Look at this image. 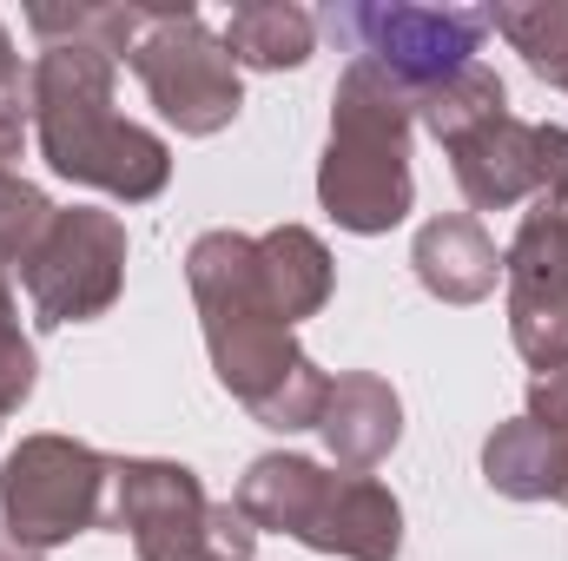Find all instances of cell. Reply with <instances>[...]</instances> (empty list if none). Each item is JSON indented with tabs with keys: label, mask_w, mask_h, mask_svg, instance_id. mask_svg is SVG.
<instances>
[{
	"label": "cell",
	"mask_w": 568,
	"mask_h": 561,
	"mask_svg": "<svg viewBox=\"0 0 568 561\" xmlns=\"http://www.w3.org/2000/svg\"><path fill=\"white\" fill-rule=\"evenodd\" d=\"M185 284L199 304V330L212 350L219 384L265 422V429H317L331 377L311 364V350H297L291 324L265 304L258 284V238L245 232H205L185 252Z\"/></svg>",
	"instance_id": "cell-1"
},
{
	"label": "cell",
	"mask_w": 568,
	"mask_h": 561,
	"mask_svg": "<svg viewBox=\"0 0 568 561\" xmlns=\"http://www.w3.org/2000/svg\"><path fill=\"white\" fill-rule=\"evenodd\" d=\"M27 80H33V140L60 178L93 185L126 205H145L165 192L172 145L113 113L120 60H106L93 47H40Z\"/></svg>",
	"instance_id": "cell-2"
},
{
	"label": "cell",
	"mask_w": 568,
	"mask_h": 561,
	"mask_svg": "<svg viewBox=\"0 0 568 561\" xmlns=\"http://www.w3.org/2000/svg\"><path fill=\"white\" fill-rule=\"evenodd\" d=\"M410 126H417V93L390 80L371 60H351L331 86V140L317 159V205L357 232L377 238L410 218L417 178H410Z\"/></svg>",
	"instance_id": "cell-3"
},
{
	"label": "cell",
	"mask_w": 568,
	"mask_h": 561,
	"mask_svg": "<svg viewBox=\"0 0 568 561\" xmlns=\"http://www.w3.org/2000/svg\"><path fill=\"white\" fill-rule=\"evenodd\" d=\"M239 516L252 529H278L317 555L344 561H397L404 555V502L377 476L324 469L311 456L272 449L239 476Z\"/></svg>",
	"instance_id": "cell-4"
},
{
	"label": "cell",
	"mask_w": 568,
	"mask_h": 561,
	"mask_svg": "<svg viewBox=\"0 0 568 561\" xmlns=\"http://www.w3.org/2000/svg\"><path fill=\"white\" fill-rule=\"evenodd\" d=\"M113 462L80 436H20V449L0 462V522L27 549H60L106 522Z\"/></svg>",
	"instance_id": "cell-5"
},
{
	"label": "cell",
	"mask_w": 568,
	"mask_h": 561,
	"mask_svg": "<svg viewBox=\"0 0 568 561\" xmlns=\"http://www.w3.org/2000/svg\"><path fill=\"white\" fill-rule=\"evenodd\" d=\"M133 73H140L145 100L159 106V120L179 126L185 140L225 133L239 120V106H245V80H239L225 40L199 20L192 0L152 7V27L133 47Z\"/></svg>",
	"instance_id": "cell-6"
},
{
	"label": "cell",
	"mask_w": 568,
	"mask_h": 561,
	"mask_svg": "<svg viewBox=\"0 0 568 561\" xmlns=\"http://www.w3.org/2000/svg\"><path fill=\"white\" fill-rule=\"evenodd\" d=\"M331 33L351 40L357 60L384 67L390 80H404L417 100L429 86H443L449 73H463L489 27V7H410V0H351L331 7Z\"/></svg>",
	"instance_id": "cell-7"
},
{
	"label": "cell",
	"mask_w": 568,
	"mask_h": 561,
	"mask_svg": "<svg viewBox=\"0 0 568 561\" xmlns=\"http://www.w3.org/2000/svg\"><path fill=\"white\" fill-rule=\"evenodd\" d=\"M20 290H27L40 330L106 317L126 290V225L113 212H93V205L53 212L40 252L20 272Z\"/></svg>",
	"instance_id": "cell-8"
},
{
	"label": "cell",
	"mask_w": 568,
	"mask_h": 561,
	"mask_svg": "<svg viewBox=\"0 0 568 561\" xmlns=\"http://www.w3.org/2000/svg\"><path fill=\"white\" fill-rule=\"evenodd\" d=\"M509 344L529 370L568 364V198H536L503 252Z\"/></svg>",
	"instance_id": "cell-9"
},
{
	"label": "cell",
	"mask_w": 568,
	"mask_h": 561,
	"mask_svg": "<svg viewBox=\"0 0 568 561\" xmlns=\"http://www.w3.org/2000/svg\"><path fill=\"white\" fill-rule=\"evenodd\" d=\"M106 522L133 536L140 561H225L212 549V496L185 462H165V456L113 462Z\"/></svg>",
	"instance_id": "cell-10"
},
{
	"label": "cell",
	"mask_w": 568,
	"mask_h": 561,
	"mask_svg": "<svg viewBox=\"0 0 568 561\" xmlns=\"http://www.w3.org/2000/svg\"><path fill=\"white\" fill-rule=\"evenodd\" d=\"M317 436H324V449H331L337 469L371 476V469L390 462V449L404 442V397H397L377 370H344V377H331Z\"/></svg>",
	"instance_id": "cell-11"
},
{
	"label": "cell",
	"mask_w": 568,
	"mask_h": 561,
	"mask_svg": "<svg viewBox=\"0 0 568 561\" xmlns=\"http://www.w3.org/2000/svg\"><path fill=\"white\" fill-rule=\"evenodd\" d=\"M443 152H449V172L476 212H509V205L536 198V126L529 120L496 113L476 133L449 140Z\"/></svg>",
	"instance_id": "cell-12"
},
{
	"label": "cell",
	"mask_w": 568,
	"mask_h": 561,
	"mask_svg": "<svg viewBox=\"0 0 568 561\" xmlns=\"http://www.w3.org/2000/svg\"><path fill=\"white\" fill-rule=\"evenodd\" d=\"M410 272H417V284H424L436 304H483L496 290V278H503V252L483 232V218L443 212V218H429L424 232H417Z\"/></svg>",
	"instance_id": "cell-13"
},
{
	"label": "cell",
	"mask_w": 568,
	"mask_h": 561,
	"mask_svg": "<svg viewBox=\"0 0 568 561\" xmlns=\"http://www.w3.org/2000/svg\"><path fill=\"white\" fill-rule=\"evenodd\" d=\"M483 482L509 502H562L568 489V429L516 417L496 422L483 442Z\"/></svg>",
	"instance_id": "cell-14"
},
{
	"label": "cell",
	"mask_w": 568,
	"mask_h": 561,
	"mask_svg": "<svg viewBox=\"0 0 568 561\" xmlns=\"http://www.w3.org/2000/svg\"><path fill=\"white\" fill-rule=\"evenodd\" d=\"M258 284L284 324H304L331 304L337 265L311 225H272V232H258Z\"/></svg>",
	"instance_id": "cell-15"
},
{
	"label": "cell",
	"mask_w": 568,
	"mask_h": 561,
	"mask_svg": "<svg viewBox=\"0 0 568 561\" xmlns=\"http://www.w3.org/2000/svg\"><path fill=\"white\" fill-rule=\"evenodd\" d=\"M219 40H225L232 67L284 73V67H304L317 53V20L297 0H245V7H232Z\"/></svg>",
	"instance_id": "cell-16"
},
{
	"label": "cell",
	"mask_w": 568,
	"mask_h": 561,
	"mask_svg": "<svg viewBox=\"0 0 568 561\" xmlns=\"http://www.w3.org/2000/svg\"><path fill=\"white\" fill-rule=\"evenodd\" d=\"M152 27V7H27V33L40 47H93L106 60H133Z\"/></svg>",
	"instance_id": "cell-17"
},
{
	"label": "cell",
	"mask_w": 568,
	"mask_h": 561,
	"mask_svg": "<svg viewBox=\"0 0 568 561\" xmlns=\"http://www.w3.org/2000/svg\"><path fill=\"white\" fill-rule=\"evenodd\" d=\"M489 27L523 53V67L536 80H549L556 93H568V0H509V7H489Z\"/></svg>",
	"instance_id": "cell-18"
},
{
	"label": "cell",
	"mask_w": 568,
	"mask_h": 561,
	"mask_svg": "<svg viewBox=\"0 0 568 561\" xmlns=\"http://www.w3.org/2000/svg\"><path fill=\"white\" fill-rule=\"evenodd\" d=\"M496 113H509V93H503V80L483 67V60H469L463 73H449L443 86H429L424 100H417V120H424L436 140H463V133H476L483 120H496Z\"/></svg>",
	"instance_id": "cell-19"
},
{
	"label": "cell",
	"mask_w": 568,
	"mask_h": 561,
	"mask_svg": "<svg viewBox=\"0 0 568 561\" xmlns=\"http://www.w3.org/2000/svg\"><path fill=\"white\" fill-rule=\"evenodd\" d=\"M53 198L33 192L27 178H0V278L7 272H27V258L40 252L47 225H53Z\"/></svg>",
	"instance_id": "cell-20"
},
{
	"label": "cell",
	"mask_w": 568,
	"mask_h": 561,
	"mask_svg": "<svg viewBox=\"0 0 568 561\" xmlns=\"http://www.w3.org/2000/svg\"><path fill=\"white\" fill-rule=\"evenodd\" d=\"M33 384H40V357H33V337L13 317V290L0 278V417H13L33 397Z\"/></svg>",
	"instance_id": "cell-21"
},
{
	"label": "cell",
	"mask_w": 568,
	"mask_h": 561,
	"mask_svg": "<svg viewBox=\"0 0 568 561\" xmlns=\"http://www.w3.org/2000/svg\"><path fill=\"white\" fill-rule=\"evenodd\" d=\"M536 198H568V126H536Z\"/></svg>",
	"instance_id": "cell-22"
},
{
	"label": "cell",
	"mask_w": 568,
	"mask_h": 561,
	"mask_svg": "<svg viewBox=\"0 0 568 561\" xmlns=\"http://www.w3.org/2000/svg\"><path fill=\"white\" fill-rule=\"evenodd\" d=\"M529 422L568 429V364H549V370L529 377Z\"/></svg>",
	"instance_id": "cell-23"
},
{
	"label": "cell",
	"mask_w": 568,
	"mask_h": 561,
	"mask_svg": "<svg viewBox=\"0 0 568 561\" xmlns=\"http://www.w3.org/2000/svg\"><path fill=\"white\" fill-rule=\"evenodd\" d=\"M0 113H33V80L20 73V53L0 27Z\"/></svg>",
	"instance_id": "cell-24"
},
{
	"label": "cell",
	"mask_w": 568,
	"mask_h": 561,
	"mask_svg": "<svg viewBox=\"0 0 568 561\" xmlns=\"http://www.w3.org/2000/svg\"><path fill=\"white\" fill-rule=\"evenodd\" d=\"M27 120H33V113H0V178H20V159H27Z\"/></svg>",
	"instance_id": "cell-25"
},
{
	"label": "cell",
	"mask_w": 568,
	"mask_h": 561,
	"mask_svg": "<svg viewBox=\"0 0 568 561\" xmlns=\"http://www.w3.org/2000/svg\"><path fill=\"white\" fill-rule=\"evenodd\" d=\"M0 561H47V555L27 549V542H13V536H0Z\"/></svg>",
	"instance_id": "cell-26"
},
{
	"label": "cell",
	"mask_w": 568,
	"mask_h": 561,
	"mask_svg": "<svg viewBox=\"0 0 568 561\" xmlns=\"http://www.w3.org/2000/svg\"><path fill=\"white\" fill-rule=\"evenodd\" d=\"M562 509H568V489H562Z\"/></svg>",
	"instance_id": "cell-27"
}]
</instances>
